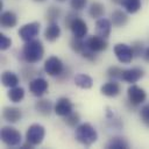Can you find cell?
<instances>
[{"instance_id":"obj_1","label":"cell","mask_w":149,"mask_h":149,"mask_svg":"<svg viewBox=\"0 0 149 149\" xmlns=\"http://www.w3.org/2000/svg\"><path fill=\"white\" fill-rule=\"evenodd\" d=\"M44 48L40 40H31L26 42L22 49V58L28 64H35L43 58Z\"/></svg>"},{"instance_id":"obj_5","label":"cell","mask_w":149,"mask_h":149,"mask_svg":"<svg viewBox=\"0 0 149 149\" xmlns=\"http://www.w3.org/2000/svg\"><path fill=\"white\" fill-rule=\"evenodd\" d=\"M44 71L51 77H59L64 71V65L58 57L51 56L44 62Z\"/></svg>"},{"instance_id":"obj_41","label":"cell","mask_w":149,"mask_h":149,"mask_svg":"<svg viewBox=\"0 0 149 149\" xmlns=\"http://www.w3.org/2000/svg\"><path fill=\"white\" fill-rule=\"evenodd\" d=\"M57 1H61V2H63V1H65V0H57Z\"/></svg>"},{"instance_id":"obj_35","label":"cell","mask_w":149,"mask_h":149,"mask_svg":"<svg viewBox=\"0 0 149 149\" xmlns=\"http://www.w3.org/2000/svg\"><path fill=\"white\" fill-rule=\"evenodd\" d=\"M84 58H86V59H88V61H91V62H94L95 59H97V56H95V52L93 51V50H91L90 48H87V45H86V48H85V50L80 54Z\"/></svg>"},{"instance_id":"obj_17","label":"cell","mask_w":149,"mask_h":149,"mask_svg":"<svg viewBox=\"0 0 149 149\" xmlns=\"http://www.w3.org/2000/svg\"><path fill=\"white\" fill-rule=\"evenodd\" d=\"M0 23L3 28H14L17 23V16L12 10L2 12L0 15Z\"/></svg>"},{"instance_id":"obj_11","label":"cell","mask_w":149,"mask_h":149,"mask_svg":"<svg viewBox=\"0 0 149 149\" xmlns=\"http://www.w3.org/2000/svg\"><path fill=\"white\" fill-rule=\"evenodd\" d=\"M54 111L57 115L59 116H65L68 115L69 113H71L73 111V105L71 102L70 99L65 98V97H62L57 100V102L55 104L54 106Z\"/></svg>"},{"instance_id":"obj_2","label":"cell","mask_w":149,"mask_h":149,"mask_svg":"<svg viewBox=\"0 0 149 149\" xmlns=\"http://www.w3.org/2000/svg\"><path fill=\"white\" fill-rule=\"evenodd\" d=\"M74 136H76V140L79 143H81L86 147H90L97 141L98 133H97V130L94 129L93 126L85 122V123H80V125L77 126Z\"/></svg>"},{"instance_id":"obj_23","label":"cell","mask_w":149,"mask_h":149,"mask_svg":"<svg viewBox=\"0 0 149 149\" xmlns=\"http://www.w3.org/2000/svg\"><path fill=\"white\" fill-rule=\"evenodd\" d=\"M128 147H129L128 142L123 137H120V136L112 137L106 144L107 149H127Z\"/></svg>"},{"instance_id":"obj_22","label":"cell","mask_w":149,"mask_h":149,"mask_svg":"<svg viewBox=\"0 0 149 149\" xmlns=\"http://www.w3.org/2000/svg\"><path fill=\"white\" fill-rule=\"evenodd\" d=\"M74 84L80 87V88H91L92 85H93V79L88 76V74H85V73H78L76 74L74 77Z\"/></svg>"},{"instance_id":"obj_6","label":"cell","mask_w":149,"mask_h":149,"mask_svg":"<svg viewBox=\"0 0 149 149\" xmlns=\"http://www.w3.org/2000/svg\"><path fill=\"white\" fill-rule=\"evenodd\" d=\"M127 95H128V101H129V104H130L132 106H139V105L142 104V102L146 100V98H147L146 91H144L142 87H140V86H137V85H135V84H132V85L128 87V90H127Z\"/></svg>"},{"instance_id":"obj_12","label":"cell","mask_w":149,"mask_h":149,"mask_svg":"<svg viewBox=\"0 0 149 149\" xmlns=\"http://www.w3.org/2000/svg\"><path fill=\"white\" fill-rule=\"evenodd\" d=\"M69 28L71 29L73 36H76V37H80V38H83L84 36H86L87 30H88V29H87V24H86V22H85L84 20H81L79 16H78L77 19H74V20L71 22V24H70Z\"/></svg>"},{"instance_id":"obj_8","label":"cell","mask_w":149,"mask_h":149,"mask_svg":"<svg viewBox=\"0 0 149 149\" xmlns=\"http://www.w3.org/2000/svg\"><path fill=\"white\" fill-rule=\"evenodd\" d=\"M114 54H115L116 58L119 59V62L125 63V64L130 63L132 59H133V57H134V54H133L132 48L128 44H125V43H118V44H115V47H114Z\"/></svg>"},{"instance_id":"obj_32","label":"cell","mask_w":149,"mask_h":149,"mask_svg":"<svg viewBox=\"0 0 149 149\" xmlns=\"http://www.w3.org/2000/svg\"><path fill=\"white\" fill-rule=\"evenodd\" d=\"M140 118H141V121H142L147 127H149V104L144 105V106L140 109Z\"/></svg>"},{"instance_id":"obj_24","label":"cell","mask_w":149,"mask_h":149,"mask_svg":"<svg viewBox=\"0 0 149 149\" xmlns=\"http://www.w3.org/2000/svg\"><path fill=\"white\" fill-rule=\"evenodd\" d=\"M7 95L12 102H20L24 98V90L21 86H14L10 87Z\"/></svg>"},{"instance_id":"obj_29","label":"cell","mask_w":149,"mask_h":149,"mask_svg":"<svg viewBox=\"0 0 149 149\" xmlns=\"http://www.w3.org/2000/svg\"><path fill=\"white\" fill-rule=\"evenodd\" d=\"M79 121H80V116H79V114L77 113V112H71V113H69L68 115H65L64 116V122L69 126V127H76V126H78L79 125Z\"/></svg>"},{"instance_id":"obj_27","label":"cell","mask_w":149,"mask_h":149,"mask_svg":"<svg viewBox=\"0 0 149 149\" xmlns=\"http://www.w3.org/2000/svg\"><path fill=\"white\" fill-rule=\"evenodd\" d=\"M70 47L71 49L74 51V52H78V54H81L85 48H86V42H84L80 37H76L73 36L70 41Z\"/></svg>"},{"instance_id":"obj_9","label":"cell","mask_w":149,"mask_h":149,"mask_svg":"<svg viewBox=\"0 0 149 149\" xmlns=\"http://www.w3.org/2000/svg\"><path fill=\"white\" fill-rule=\"evenodd\" d=\"M48 81L44 78L37 77L29 81V91L35 97H42L48 91Z\"/></svg>"},{"instance_id":"obj_10","label":"cell","mask_w":149,"mask_h":149,"mask_svg":"<svg viewBox=\"0 0 149 149\" xmlns=\"http://www.w3.org/2000/svg\"><path fill=\"white\" fill-rule=\"evenodd\" d=\"M85 42H86L87 48H90V49L93 50L94 52L104 51V50L107 49V45H108L106 38L99 36L98 34H97V35H93V36H90Z\"/></svg>"},{"instance_id":"obj_14","label":"cell","mask_w":149,"mask_h":149,"mask_svg":"<svg viewBox=\"0 0 149 149\" xmlns=\"http://www.w3.org/2000/svg\"><path fill=\"white\" fill-rule=\"evenodd\" d=\"M21 116H22L21 109L17 108V107L7 106V107H3V109H2V118L7 122L15 123L21 119Z\"/></svg>"},{"instance_id":"obj_21","label":"cell","mask_w":149,"mask_h":149,"mask_svg":"<svg viewBox=\"0 0 149 149\" xmlns=\"http://www.w3.org/2000/svg\"><path fill=\"white\" fill-rule=\"evenodd\" d=\"M1 83L6 87H14L19 84V77L12 71H5L1 74Z\"/></svg>"},{"instance_id":"obj_13","label":"cell","mask_w":149,"mask_h":149,"mask_svg":"<svg viewBox=\"0 0 149 149\" xmlns=\"http://www.w3.org/2000/svg\"><path fill=\"white\" fill-rule=\"evenodd\" d=\"M143 77V70L140 68H132V69H127L122 71V77L121 79L125 80L126 83L129 84H134L137 80H140Z\"/></svg>"},{"instance_id":"obj_36","label":"cell","mask_w":149,"mask_h":149,"mask_svg":"<svg viewBox=\"0 0 149 149\" xmlns=\"http://www.w3.org/2000/svg\"><path fill=\"white\" fill-rule=\"evenodd\" d=\"M36 73V70H34L33 68H24L23 70H22V74H23V78L26 79V80H31V77L34 76Z\"/></svg>"},{"instance_id":"obj_25","label":"cell","mask_w":149,"mask_h":149,"mask_svg":"<svg viewBox=\"0 0 149 149\" xmlns=\"http://www.w3.org/2000/svg\"><path fill=\"white\" fill-rule=\"evenodd\" d=\"M88 14H90L91 17L97 19V20L100 19V17H102L104 14H105V7H104V5L100 3V2H92L91 6H90V8H88Z\"/></svg>"},{"instance_id":"obj_20","label":"cell","mask_w":149,"mask_h":149,"mask_svg":"<svg viewBox=\"0 0 149 149\" xmlns=\"http://www.w3.org/2000/svg\"><path fill=\"white\" fill-rule=\"evenodd\" d=\"M111 21H112V24L114 27H123L128 22V16H127V14L125 12L116 9V10H114L112 13Z\"/></svg>"},{"instance_id":"obj_31","label":"cell","mask_w":149,"mask_h":149,"mask_svg":"<svg viewBox=\"0 0 149 149\" xmlns=\"http://www.w3.org/2000/svg\"><path fill=\"white\" fill-rule=\"evenodd\" d=\"M132 50H133V54L134 56L136 57H140L141 55H143L144 52V47H143V43L141 41H135L132 43Z\"/></svg>"},{"instance_id":"obj_30","label":"cell","mask_w":149,"mask_h":149,"mask_svg":"<svg viewBox=\"0 0 149 149\" xmlns=\"http://www.w3.org/2000/svg\"><path fill=\"white\" fill-rule=\"evenodd\" d=\"M122 71L119 66H111L108 68L107 70V77L112 80H118V79H121L122 77Z\"/></svg>"},{"instance_id":"obj_19","label":"cell","mask_w":149,"mask_h":149,"mask_svg":"<svg viewBox=\"0 0 149 149\" xmlns=\"http://www.w3.org/2000/svg\"><path fill=\"white\" fill-rule=\"evenodd\" d=\"M35 109L41 115L47 116V115L51 114V112L54 109V106H52V102L50 100H48V99H40L35 104Z\"/></svg>"},{"instance_id":"obj_16","label":"cell","mask_w":149,"mask_h":149,"mask_svg":"<svg viewBox=\"0 0 149 149\" xmlns=\"http://www.w3.org/2000/svg\"><path fill=\"white\" fill-rule=\"evenodd\" d=\"M100 92L106 97H116L120 94L121 87L119 83H116V80H109L100 87Z\"/></svg>"},{"instance_id":"obj_37","label":"cell","mask_w":149,"mask_h":149,"mask_svg":"<svg viewBox=\"0 0 149 149\" xmlns=\"http://www.w3.org/2000/svg\"><path fill=\"white\" fill-rule=\"evenodd\" d=\"M77 17H78V15H77L76 13H73V12L69 13V14L65 16V19H64V24L69 28V27H70V24H71V22H72L74 19H77Z\"/></svg>"},{"instance_id":"obj_33","label":"cell","mask_w":149,"mask_h":149,"mask_svg":"<svg viewBox=\"0 0 149 149\" xmlns=\"http://www.w3.org/2000/svg\"><path fill=\"white\" fill-rule=\"evenodd\" d=\"M87 0H70V6L73 10H81L85 8Z\"/></svg>"},{"instance_id":"obj_15","label":"cell","mask_w":149,"mask_h":149,"mask_svg":"<svg viewBox=\"0 0 149 149\" xmlns=\"http://www.w3.org/2000/svg\"><path fill=\"white\" fill-rule=\"evenodd\" d=\"M95 30H97V34L99 36L107 38L111 34V30H112V21L104 19V17L98 19L95 22Z\"/></svg>"},{"instance_id":"obj_7","label":"cell","mask_w":149,"mask_h":149,"mask_svg":"<svg viewBox=\"0 0 149 149\" xmlns=\"http://www.w3.org/2000/svg\"><path fill=\"white\" fill-rule=\"evenodd\" d=\"M40 33V23L38 22H30L27 24H23L19 29V36L22 41L28 42L34 40Z\"/></svg>"},{"instance_id":"obj_40","label":"cell","mask_w":149,"mask_h":149,"mask_svg":"<svg viewBox=\"0 0 149 149\" xmlns=\"http://www.w3.org/2000/svg\"><path fill=\"white\" fill-rule=\"evenodd\" d=\"M34 1H38V2H42V1H45V0H34Z\"/></svg>"},{"instance_id":"obj_39","label":"cell","mask_w":149,"mask_h":149,"mask_svg":"<svg viewBox=\"0 0 149 149\" xmlns=\"http://www.w3.org/2000/svg\"><path fill=\"white\" fill-rule=\"evenodd\" d=\"M111 1L114 2V3H116V5H119V3L121 5V1H122V0H111Z\"/></svg>"},{"instance_id":"obj_34","label":"cell","mask_w":149,"mask_h":149,"mask_svg":"<svg viewBox=\"0 0 149 149\" xmlns=\"http://www.w3.org/2000/svg\"><path fill=\"white\" fill-rule=\"evenodd\" d=\"M12 45V40L7 37L5 34H0V49L1 50H7Z\"/></svg>"},{"instance_id":"obj_4","label":"cell","mask_w":149,"mask_h":149,"mask_svg":"<svg viewBox=\"0 0 149 149\" xmlns=\"http://www.w3.org/2000/svg\"><path fill=\"white\" fill-rule=\"evenodd\" d=\"M44 136H45V129L42 125H38V123L30 125L27 129V133H26L27 141L33 146L41 144Z\"/></svg>"},{"instance_id":"obj_18","label":"cell","mask_w":149,"mask_h":149,"mask_svg":"<svg viewBox=\"0 0 149 149\" xmlns=\"http://www.w3.org/2000/svg\"><path fill=\"white\" fill-rule=\"evenodd\" d=\"M61 36V27L57 24V22H49L44 30V37L49 42H55Z\"/></svg>"},{"instance_id":"obj_26","label":"cell","mask_w":149,"mask_h":149,"mask_svg":"<svg viewBox=\"0 0 149 149\" xmlns=\"http://www.w3.org/2000/svg\"><path fill=\"white\" fill-rule=\"evenodd\" d=\"M121 6L126 9L127 13L134 14L141 9V0H122Z\"/></svg>"},{"instance_id":"obj_28","label":"cell","mask_w":149,"mask_h":149,"mask_svg":"<svg viewBox=\"0 0 149 149\" xmlns=\"http://www.w3.org/2000/svg\"><path fill=\"white\" fill-rule=\"evenodd\" d=\"M61 14H62L61 8L55 7V6H51V7L48 8V10L45 13V19L49 22H56V20H58L61 17Z\"/></svg>"},{"instance_id":"obj_38","label":"cell","mask_w":149,"mask_h":149,"mask_svg":"<svg viewBox=\"0 0 149 149\" xmlns=\"http://www.w3.org/2000/svg\"><path fill=\"white\" fill-rule=\"evenodd\" d=\"M143 58H144V61H146V62H148V63H149V47H148L147 49H144Z\"/></svg>"},{"instance_id":"obj_3","label":"cell","mask_w":149,"mask_h":149,"mask_svg":"<svg viewBox=\"0 0 149 149\" xmlns=\"http://www.w3.org/2000/svg\"><path fill=\"white\" fill-rule=\"evenodd\" d=\"M0 136H1L2 143L6 144L7 147H17V146H20V143L22 141L21 133L17 129H15L10 126L2 127Z\"/></svg>"}]
</instances>
